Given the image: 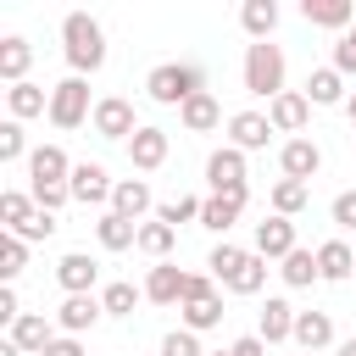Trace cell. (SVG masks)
Returning <instances> with one entry per match:
<instances>
[{
    "label": "cell",
    "mask_w": 356,
    "mask_h": 356,
    "mask_svg": "<svg viewBox=\"0 0 356 356\" xmlns=\"http://www.w3.org/2000/svg\"><path fill=\"white\" fill-rule=\"evenodd\" d=\"M11 345H17L22 356H44V350L56 345V323L39 317V312H22V317L11 323Z\"/></svg>",
    "instance_id": "obj_16"
},
{
    "label": "cell",
    "mask_w": 356,
    "mask_h": 356,
    "mask_svg": "<svg viewBox=\"0 0 356 356\" xmlns=\"http://www.w3.org/2000/svg\"><path fill=\"white\" fill-rule=\"evenodd\" d=\"M267 139H273V122H267V111H234L228 117V145L234 150H267Z\"/></svg>",
    "instance_id": "obj_14"
},
{
    "label": "cell",
    "mask_w": 356,
    "mask_h": 356,
    "mask_svg": "<svg viewBox=\"0 0 356 356\" xmlns=\"http://www.w3.org/2000/svg\"><path fill=\"white\" fill-rule=\"evenodd\" d=\"M156 222H167V228H178V222H200V200H195V195L161 200V206H156Z\"/></svg>",
    "instance_id": "obj_39"
},
{
    "label": "cell",
    "mask_w": 356,
    "mask_h": 356,
    "mask_svg": "<svg viewBox=\"0 0 356 356\" xmlns=\"http://www.w3.org/2000/svg\"><path fill=\"white\" fill-rule=\"evenodd\" d=\"M267 122H273V134H295V139H300V128L312 122V100H306V89H284V95L267 106Z\"/></svg>",
    "instance_id": "obj_10"
},
{
    "label": "cell",
    "mask_w": 356,
    "mask_h": 356,
    "mask_svg": "<svg viewBox=\"0 0 356 356\" xmlns=\"http://www.w3.org/2000/svg\"><path fill=\"white\" fill-rule=\"evenodd\" d=\"M206 184H211V195L245 189V150H234V145L211 150V156H206Z\"/></svg>",
    "instance_id": "obj_11"
},
{
    "label": "cell",
    "mask_w": 356,
    "mask_h": 356,
    "mask_svg": "<svg viewBox=\"0 0 356 356\" xmlns=\"http://www.w3.org/2000/svg\"><path fill=\"white\" fill-rule=\"evenodd\" d=\"M145 300V289H134L128 278H117V284H106L100 289V306H106V317H134V306Z\"/></svg>",
    "instance_id": "obj_34"
},
{
    "label": "cell",
    "mask_w": 356,
    "mask_h": 356,
    "mask_svg": "<svg viewBox=\"0 0 356 356\" xmlns=\"http://www.w3.org/2000/svg\"><path fill=\"white\" fill-rule=\"evenodd\" d=\"M67 189H72V200H78V206H106V200H111V189H117V178H111L100 161H72Z\"/></svg>",
    "instance_id": "obj_6"
},
{
    "label": "cell",
    "mask_w": 356,
    "mask_h": 356,
    "mask_svg": "<svg viewBox=\"0 0 356 356\" xmlns=\"http://www.w3.org/2000/svg\"><path fill=\"white\" fill-rule=\"evenodd\" d=\"M61 56H67L72 78L100 72V67H106V28H100L89 11H67V17H61Z\"/></svg>",
    "instance_id": "obj_1"
},
{
    "label": "cell",
    "mask_w": 356,
    "mask_h": 356,
    "mask_svg": "<svg viewBox=\"0 0 356 356\" xmlns=\"http://www.w3.org/2000/svg\"><path fill=\"white\" fill-rule=\"evenodd\" d=\"M261 284H267V256H256V250H250V256H245V267H239L222 289H228V295H261Z\"/></svg>",
    "instance_id": "obj_33"
},
{
    "label": "cell",
    "mask_w": 356,
    "mask_h": 356,
    "mask_svg": "<svg viewBox=\"0 0 356 356\" xmlns=\"http://www.w3.org/2000/svg\"><path fill=\"white\" fill-rule=\"evenodd\" d=\"M145 95L156 106H184V100L206 95V67H195V61H161V67H150Z\"/></svg>",
    "instance_id": "obj_2"
},
{
    "label": "cell",
    "mask_w": 356,
    "mask_h": 356,
    "mask_svg": "<svg viewBox=\"0 0 356 356\" xmlns=\"http://www.w3.org/2000/svg\"><path fill=\"white\" fill-rule=\"evenodd\" d=\"M328 217H334L339 228H356V189H339L334 206H328Z\"/></svg>",
    "instance_id": "obj_44"
},
{
    "label": "cell",
    "mask_w": 356,
    "mask_h": 356,
    "mask_svg": "<svg viewBox=\"0 0 356 356\" xmlns=\"http://www.w3.org/2000/svg\"><path fill=\"white\" fill-rule=\"evenodd\" d=\"M22 267H28V239L0 234V278H6V284H17V278H22Z\"/></svg>",
    "instance_id": "obj_37"
},
{
    "label": "cell",
    "mask_w": 356,
    "mask_h": 356,
    "mask_svg": "<svg viewBox=\"0 0 356 356\" xmlns=\"http://www.w3.org/2000/svg\"><path fill=\"white\" fill-rule=\"evenodd\" d=\"M300 356H306V350H300Z\"/></svg>",
    "instance_id": "obj_53"
},
{
    "label": "cell",
    "mask_w": 356,
    "mask_h": 356,
    "mask_svg": "<svg viewBox=\"0 0 356 356\" xmlns=\"http://www.w3.org/2000/svg\"><path fill=\"white\" fill-rule=\"evenodd\" d=\"M28 61H33V44L28 39H0V78L6 83H28Z\"/></svg>",
    "instance_id": "obj_28"
},
{
    "label": "cell",
    "mask_w": 356,
    "mask_h": 356,
    "mask_svg": "<svg viewBox=\"0 0 356 356\" xmlns=\"http://www.w3.org/2000/svg\"><path fill=\"white\" fill-rule=\"evenodd\" d=\"M250 250H256V256H267V261H284L289 250H300V245H295V222L273 211L267 222H256V245H250Z\"/></svg>",
    "instance_id": "obj_15"
},
{
    "label": "cell",
    "mask_w": 356,
    "mask_h": 356,
    "mask_svg": "<svg viewBox=\"0 0 356 356\" xmlns=\"http://www.w3.org/2000/svg\"><path fill=\"white\" fill-rule=\"evenodd\" d=\"M56 228H61V222H56V211H33V217L17 228V239H28V245H33V239H50Z\"/></svg>",
    "instance_id": "obj_42"
},
{
    "label": "cell",
    "mask_w": 356,
    "mask_h": 356,
    "mask_svg": "<svg viewBox=\"0 0 356 356\" xmlns=\"http://www.w3.org/2000/svg\"><path fill=\"white\" fill-rule=\"evenodd\" d=\"M178 317H184V328H189V334H206V328H217V323H222V295L184 300V306H178Z\"/></svg>",
    "instance_id": "obj_31"
},
{
    "label": "cell",
    "mask_w": 356,
    "mask_h": 356,
    "mask_svg": "<svg viewBox=\"0 0 356 356\" xmlns=\"http://www.w3.org/2000/svg\"><path fill=\"white\" fill-rule=\"evenodd\" d=\"M295 345L306 356H323L334 345V317L328 312H295Z\"/></svg>",
    "instance_id": "obj_19"
},
{
    "label": "cell",
    "mask_w": 356,
    "mask_h": 356,
    "mask_svg": "<svg viewBox=\"0 0 356 356\" xmlns=\"http://www.w3.org/2000/svg\"><path fill=\"white\" fill-rule=\"evenodd\" d=\"M28 178H33V189H39V184H67V178H72L67 150H61V145H33V156H28Z\"/></svg>",
    "instance_id": "obj_18"
},
{
    "label": "cell",
    "mask_w": 356,
    "mask_h": 356,
    "mask_svg": "<svg viewBox=\"0 0 356 356\" xmlns=\"http://www.w3.org/2000/svg\"><path fill=\"white\" fill-rule=\"evenodd\" d=\"M206 356H228V350H206Z\"/></svg>",
    "instance_id": "obj_52"
},
{
    "label": "cell",
    "mask_w": 356,
    "mask_h": 356,
    "mask_svg": "<svg viewBox=\"0 0 356 356\" xmlns=\"http://www.w3.org/2000/svg\"><path fill=\"white\" fill-rule=\"evenodd\" d=\"M317 273H323V284L356 278V250H350L345 239H323V245H317Z\"/></svg>",
    "instance_id": "obj_21"
},
{
    "label": "cell",
    "mask_w": 356,
    "mask_h": 356,
    "mask_svg": "<svg viewBox=\"0 0 356 356\" xmlns=\"http://www.w3.org/2000/svg\"><path fill=\"white\" fill-rule=\"evenodd\" d=\"M239 28L250 33V44L273 39V28H278V6H273V0H245V6H239Z\"/></svg>",
    "instance_id": "obj_26"
},
{
    "label": "cell",
    "mask_w": 356,
    "mask_h": 356,
    "mask_svg": "<svg viewBox=\"0 0 356 356\" xmlns=\"http://www.w3.org/2000/svg\"><path fill=\"white\" fill-rule=\"evenodd\" d=\"M100 317H106L100 295H67V300H61V312H56V328H61V334H72V339H83Z\"/></svg>",
    "instance_id": "obj_13"
},
{
    "label": "cell",
    "mask_w": 356,
    "mask_h": 356,
    "mask_svg": "<svg viewBox=\"0 0 356 356\" xmlns=\"http://www.w3.org/2000/svg\"><path fill=\"white\" fill-rule=\"evenodd\" d=\"M33 211H39L33 195H22V189H0V222H6V234H17Z\"/></svg>",
    "instance_id": "obj_35"
},
{
    "label": "cell",
    "mask_w": 356,
    "mask_h": 356,
    "mask_svg": "<svg viewBox=\"0 0 356 356\" xmlns=\"http://www.w3.org/2000/svg\"><path fill=\"white\" fill-rule=\"evenodd\" d=\"M245 206H250V189H228V195H206L200 200V228H211V234H228L239 217H245Z\"/></svg>",
    "instance_id": "obj_8"
},
{
    "label": "cell",
    "mask_w": 356,
    "mask_h": 356,
    "mask_svg": "<svg viewBox=\"0 0 356 356\" xmlns=\"http://www.w3.org/2000/svg\"><path fill=\"white\" fill-rule=\"evenodd\" d=\"M44 356H83V339H72V334H56V345H50Z\"/></svg>",
    "instance_id": "obj_47"
},
{
    "label": "cell",
    "mask_w": 356,
    "mask_h": 356,
    "mask_svg": "<svg viewBox=\"0 0 356 356\" xmlns=\"http://www.w3.org/2000/svg\"><path fill=\"white\" fill-rule=\"evenodd\" d=\"M56 284H61L67 295H95V284H100V261H95L89 250H67V256L56 261Z\"/></svg>",
    "instance_id": "obj_9"
},
{
    "label": "cell",
    "mask_w": 356,
    "mask_h": 356,
    "mask_svg": "<svg viewBox=\"0 0 356 356\" xmlns=\"http://www.w3.org/2000/svg\"><path fill=\"white\" fill-rule=\"evenodd\" d=\"M95 239H100V250H128V245H139V222H128V217H117V211H100Z\"/></svg>",
    "instance_id": "obj_27"
},
{
    "label": "cell",
    "mask_w": 356,
    "mask_h": 356,
    "mask_svg": "<svg viewBox=\"0 0 356 356\" xmlns=\"http://www.w3.org/2000/svg\"><path fill=\"white\" fill-rule=\"evenodd\" d=\"M150 206H156V195H150V184H145V178H117V189H111V211H117V217L139 222Z\"/></svg>",
    "instance_id": "obj_20"
},
{
    "label": "cell",
    "mask_w": 356,
    "mask_h": 356,
    "mask_svg": "<svg viewBox=\"0 0 356 356\" xmlns=\"http://www.w3.org/2000/svg\"><path fill=\"white\" fill-rule=\"evenodd\" d=\"M306 100H312V106H345L350 95H345V78H339L334 67H317V72L306 78Z\"/></svg>",
    "instance_id": "obj_29"
},
{
    "label": "cell",
    "mask_w": 356,
    "mask_h": 356,
    "mask_svg": "<svg viewBox=\"0 0 356 356\" xmlns=\"http://www.w3.org/2000/svg\"><path fill=\"white\" fill-rule=\"evenodd\" d=\"M245 89H250V95H261L267 106L284 95V50H278L273 39L245 44Z\"/></svg>",
    "instance_id": "obj_3"
},
{
    "label": "cell",
    "mask_w": 356,
    "mask_h": 356,
    "mask_svg": "<svg viewBox=\"0 0 356 356\" xmlns=\"http://www.w3.org/2000/svg\"><path fill=\"white\" fill-rule=\"evenodd\" d=\"M334 356H356V334H350V339H339V345H334Z\"/></svg>",
    "instance_id": "obj_48"
},
{
    "label": "cell",
    "mask_w": 356,
    "mask_h": 356,
    "mask_svg": "<svg viewBox=\"0 0 356 356\" xmlns=\"http://www.w3.org/2000/svg\"><path fill=\"white\" fill-rule=\"evenodd\" d=\"M50 122H56L61 134L95 122V106H89V83H83V78H61V83L50 89Z\"/></svg>",
    "instance_id": "obj_4"
},
{
    "label": "cell",
    "mask_w": 356,
    "mask_h": 356,
    "mask_svg": "<svg viewBox=\"0 0 356 356\" xmlns=\"http://www.w3.org/2000/svg\"><path fill=\"white\" fill-rule=\"evenodd\" d=\"M345 117H350V122H356V95H350V100H345Z\"/></svg>",
    "instance_id": "obj_51"
},
{
    "label": "cell",
    "mask_w": 356,
    "mask_h": 356,
    "mask_svg": "<svg viewBox=\"0 0 356 356\" xmlns=\"http://www.w3.org/2000/svg\"><path fill=\"white\" fill-rule=\"evenodd\" d=\"M167 150H172V139H167V128H139L134 139H128V161L139 167V172H156L161 161H167Z\"/></svg>",
    "instance_id": "obj_17"
},
{
    "label": "cell",
    "mask_w": 356,
    "mask_h": 356,
    "mask_svg": "<svg viewBox=\"0 0 356 356\" xmlns=\"http://www.w3.org/2000/svg\"><path fill=\"white\" fill-rule=\"evenodd\" d=\"M6 111H11L17 122L50 117V89H39V83H11V89H6Z\"/></svg>",
    "instance_id": "obj_23"
},
{
    "label": "cell",
    "mask_w": 356,
    "mask_h": 356,
    "mask_svg": "<svg viewBox=\"0 0 356 356\" xmlns=\"http://www.w3.org/2000/svg\"><path fill=\"white\" fill-rule=\"evenodd\" d=\"M300 17H306L312 28H334V33H345V28L356 22V6H350V0H300Z\"/></svg>",
    "instance_id": "obj_22"
},
{
    "label": "cell",
    "mask_w": 356,
    "mask_h": 356,
    "mask_svg": "<svg viewBox=\"0 0 356 356\" xmlns=\"http://www.w3.org/2000/svg\"><path fill=\"white\" fill-rule=\"evenodd\" d=\"M17 317H22V306H17V289H11V284H0V323L11 328Z\"/></svg>",
    "instance_id": "obj_45"
},
{
    "label": "cell",
    "mask_w": 356,
    "mask_h": 356,
    "mask_svg": "<svg viewBox=\"0 0 356 356\" xmlns=\"http://www.w3.org/2000/svg\"><path fill=\"white\" fill-rule=\"evenodd\" d=\"M0 356H22V350H17V345H11V339H6V345H0Z\"/></svg>",
    "instance_id": "obj_49"
},
{
    "label": "cell",
    "mask_w": 356,
    "mask_h": 356,
    "mask_svg": "<svg viewBox=\"0 0 356 356\" xmlns=\"http://www.w3.org/2000/svg\"><path fill=\"white\" fill-rule=\"evenodd\" d=\"M22 156H33V150H28V134H22L17 117H6V122H0V161H22Z\"/></svg>",
    "instance_id": "obj_40"
},
{
    "label": "cell",
    "mask_w": 356,
    "mask_h": 356,
    "mask_svg": "<svg viewBox=\"0 0 356 356\" xmlns=\"http://www.w3.org/2000/svg\"><path fill=\"white\" fill-rule=\"evenodd\" d=\"M145 300H156V306H184V289H189V273H178L172 261H156L150 273H145Z\"/></svg>",
    "instance_id": "obj_12"
},
{
    "label": "cell",
    "mask_w": 356,
    "mask_h": 356,
    "mask_svg": "<svg viewBox=\"0 0 356 356\" xmlns=\"http://www.w3.org/2000/svg\"><path fill=\"white\" fill-rule=\"evenodd\" d=\"M306 200H312V184H295V178H278L273 184V211L278 217H295Z\"/></svg>",
    "instance_id": "obj_36"
},
{
    "label": "cell",
    "mask_w": 356,
    "mask_h": 356,
    "mask_svg": "<svg viewBox=\"0 0 356 356\" xmlns=\"http://www.w3.org/2000/svg\"><path fill=\"white\" fill-rule=\"evenodd\" d=\"M339 39H345V44H356V22H350V28H345V33H339Z\"/></svg>",
    "instance_id": "obj_50"
},
{
    "label": "cell",
    "mask_w": 356,
    "mask_h": 356,
    "mask_svg": "<svg viewBox=\"0 0 356 356\" xmlns=\"http://www.w3.org/2000/svg\"><path fill=\"white\" fill-rule=\"evenodd\" d=\"M278 167H284V178H295V184H312L317 172H323V150H317V139H284V150H278Z\"/></svg>",
    "instance_id": "obj_7"
},
{
    "label": "cell",
    "mask_w": 356,
    "mask_h": 356,
    "mask_svg": "<svg viewBox=\"0 0 356 356\" xmlns=\"http://www.w3.org/2000/svg\"><path fill=\"white\" fill-rule=\"evenodd\" d=\"M228 356H267V339H261V334H245V339L228 345Z\"/></svg>",
    "instance_id": "obj_46"
},
{
    "label": "cell",
    "mask_w": 356,
    "mask_h": 356,
    "mask_svg": "<svg viewBox=\"0 0 356 356\" xmlns=\"http://www.w3.org/2000/svg\"><path fill=\"white\" fill-rule=\"evenodd\" d=\"M172 245H178V228H167V222H139V245H134V250H145L150 261H167Z\"/></svg>",
    "instance_id": "obj_32"
},
{
    "label": "cell",
    "mask_w": 356,
    "mask_h": 356,
    "mask_svg": "<svg viewBox=\"0 0 356 356\" xmlns=\"http://www.w3.org/2000/svg\"><path fill=\"white\" fill-rule=\"evenodd\" d=\"M178 122H184L189 134H211V128L222 122V106H217V95L206 89V95H195V100H184V106H178Z\"/></svg>",
    "instance_id": "obj_25"
},
{
    "label": "cell",
    "mask_w": 356,
    "mask_h": 356,
    "mask_svg": "<svg viewBox=\"0 0 356 356\" xmlns=\"http://www.w3.org/2000/svg\"><path fill=\"white\" fill-rule=\"evenodd\" d=\"M256 334H261L267 345H284V339H295V306L273 295V300L261 306V323H256Z\"/></svg>",
    "instance_id": "obj_24"
},
{
    "label": "cell",
    "mask_w": 356,
    "mask_h": 356,
    "mask_svg": "<svg viewBox=\"0 0 356 356\" xmlns=\"http://www.w3.org/2000/svg\"><path fill=\"white\" fill-rule=\"evenodd\" d=\"M161 356H206V350H200V339H195L189 328H172V334L161 339Z\"/></svg>",
    "instance_id": "obj_43"
},
{
    "label": "cell",
    "mask_w": 356,
    "mask_h": 356,
    "mask_svg": "<svg viewBox=\"0 0 356 356\" xmlns=\"http://www.w3.org/2000/svg\"><path fill=\"white\" fill-rule=\"evenodd\" d=\"M245 256H250L245 245H228V239H222V245H217V250L206 256V267H211V278H217V284H228V278H234V273L245 267Z\"/></svg>",
    "instance_id": "obj_38"
},
{
    "label": "cell",
    "mask_w": 356,
    "mask_h": 356,
    "mask_svg": "<svg viewBox=\"0 0 356 356\" xmlns=\"http://www.w3.org/2000/svg\"><path fill=\"white\" fill-rule=\"evenodd\" d=\"M278 278L289 284V289H312L323 273H317V250H289L284 261H278Z\"/></svg>",
    "instance_id": "obj_30"
},
{
    "label": "cell",
    "mask_w": 356,
    "mask_h": 356,
    "mask_svg": "<svg viewBox=\"0 0 356 356\" xmlns=\"http://www.w3.org/2000/svg\"><path fill=\"white\" fill-rule=\"evenodd\" d=\"M139 128H145V122L134 117V100H122V95L95 100V134H100V139H122V145H128Z\"/></svg>",
    "instance_id": "obj_5"
},
{
    "label": "cell",
    "mask_w": 356,
    "mask_h": 356,
    "mask_svg": "<svg viewBox=\"0 0 356 356\" xmlns=\"http://www.w3.org/2000/svg\"><path fill=\"white\" fill-rule=\"evenodd\" d=\"M28 195H33V206H39V211H61V206L72 200V189H67V184H39V189H28Z\"/></svg>",
    "instance_id": "obj_41"
}]
</instances>
